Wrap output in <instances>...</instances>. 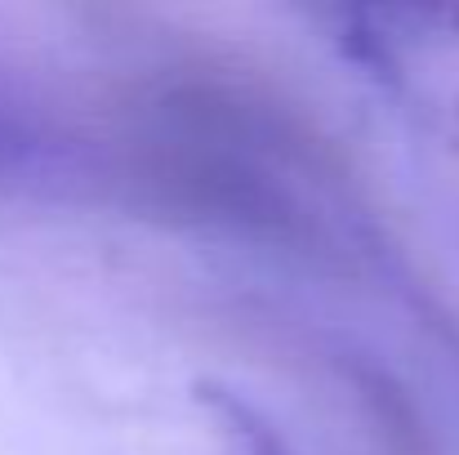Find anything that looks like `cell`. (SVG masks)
Listing matches in <instances>:
<instances>
[{"label":"cell","mask_w":459,"mask_h":455,"mask_svg":"<svg viewBox=\"0 0 459 455\" xmlns=\"http://www.w3.org/2000/svg\"><path fill=\"white\" fill-rule=\"evenodd\" d=\"M36 161H40V135H36V121H31L27 103L18 99L9 72L0 67V174L36 170Z\"/></svg>","instance_id":"1"}]
</instances>
